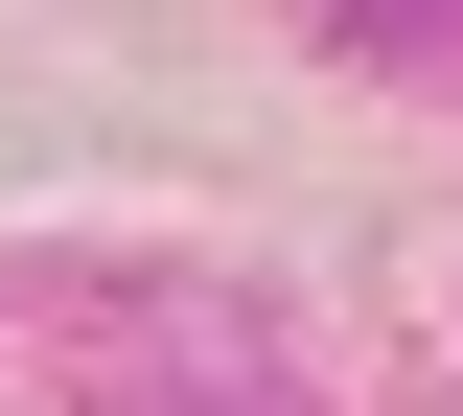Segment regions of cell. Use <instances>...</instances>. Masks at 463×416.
Segmentation results:
<instances>
[]
</instances>
